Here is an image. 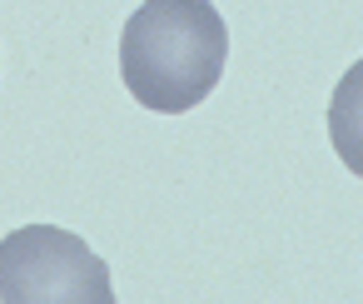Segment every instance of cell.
Here are the masks:
<instances>
[{"instance_id":"obj_3","label":"cell","mask_w":363,"mask_h":304,"mask_svg":"<svg viewBox=\"0 0 363 304\" xmlns=\"http://www.w3.org/2000/svg\"><path fill=\"white\" fill-rule=\"evenodd\" d=\"M328 140L338 150V160L363 175V60H353L343 70V80L333 85L328 100Z\"/></svg>"},{"instance_id":"obj_1","label":"cell","mask_w":363,"mask_h":304,"mask_svg":"<svg viewBox=\"0 0 363 304\" xmlns=\"http://www.w3.org/2000/svg\"><path fill=\"white\" fill-rule=\"evenodd\" d=\"M229 60V26L209 0H145L120 36L125 90L155 115L204 105Z\"/></svg>"},{"instance_id":"obj_2","label":"cell","mask_w":363,"mask_h":304,"mask_svg":"<svg viewBox=\"0 0 363 304\" xmlns=\"http://www.w3.org/2000/svg\"><path fill=\"white\" fill-rule=\"evenodd\" d=\"M0 304H115L110 264L70 229L21 224L0 239Z\"/></svg>"}]
</instances>
